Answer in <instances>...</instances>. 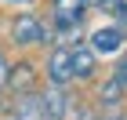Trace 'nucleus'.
<instances>
[{"label":"nucleus","mask_w":127,"mask_h":120,"mask_svg":"<svg viewBox=\"0 0 127 120\" xmlns=\"http://www.w3.org/2000/svg\"><path fill=\"white\" fill-rule=\"evenodd\" d=\"M11 40L22 44V47H33V44H51V29L36 15H18L11 22Z\"/></svg>","instance_id":"obj_1"},{"label":"nucleus","mask_w":127,"mask_h":120,"mask_svg":"<svg viewBox=\"0 0 127 120\" xmlns=\"http://www.w3.org/2000/svg\"><path fill=\"white\" fill-rule=\"evenodd\" d=\"M124 44H127V29L124 26H98V29L91 33V47H95V55H102V58L120 55Z\"/></svg>","instance_id":"obj_2"},{"label":"nucleus","mask_w":127,"mask_h":120,"mask_svg":"<svg viewBox=\"0 0 127 120\" xmlns=\"http://www.w3.org/2000/svg\"><path fill=\"white\" fill-rule=\"evenodd\" d=\"M84 15H87V0H55V4H51L55 29H62V33L76 29L80 22H84Z\"/></svg>","instance_id":"obj_3"},{"label":"nucleus","mask_w":127,"mask_h":120,"mask_svg":"<svg viewBox=\"0 0 127 120\" xmlns=\"http://www.w3.org/2000/svg\"><path fill=\"white\" fill-rule=\"evenodd\" d=\"M47 80L51 84H58L65 87L69 80H73V47H55L47 58Z\"/></svg>","instance_id":"obj_4"},{"label":"nucleus","mask_w":127,"mask_h":120,"mask_svg":"<svg viewBox=\"0 0 127 120\" xmlns=\"http://www.w3.org/2000/svg\"><path fill=\"white\" fill-rule=\"evenodd\" d=\"M98 69V55L91 44H73V80H91Z\"/></svg>","instance_id":"obj_5"},{"label":"nucleus","mask_w":127,"mask_h":120,"mask_svg":"<svg viewBox=\"0 0 127 120\" xmlns=\"http://www.w3.org/2000/svg\"><path fill=\"white\" fill-rule=\"evenodd\" d=\"M44 109H47V120H65L69 113V98H65V87H58V84H51L44 95Z\"/></svg>","instance_id":"obj_6"},{"label":"nucleus","mask_w":127,"mask_h":120,"mask_svg":"<svg viewBox=\"0 0 127 120\" xmlns=\"http://www.w3.org/2000/svg\"><path fill=\"white\" fill-rule=\"evenodd\" d=\"M15 120H47V109H44V98L40 95H22L18 109H15Z\"/></svg>","instance_id":"obj_7"},{"label":"nucleus","mask_w":127,"mask_h":120,"mask_svg":"<svg viewBox=\"0 0 127 120\" xmlns=\"http://www.w3.org/2000/svg\"><path fill=\"white\" fill-rule=\"evenodd\" d=\"M33 80H36V73H33V66H26V62H22V66H15V73L7 77V84H11L15 91H22V95H29Z\"/></svg>","instance_id":"obj_8"},{"label":"nucleus","mask_w":127,"mask_h":120,"mask_svg":"<svg viewBox=\"0 0 127 120\" xmlns=\"http://www.w3.org/2000/svg\"><path fill=\"white\" fill-rule=\"evenodd\" d=\"M120 95H124V84H120V80L113 77V80L105 84V87L98 91V102H102V106H116V102H120Z\"/></svg>","instance_id":"obj_9"},{"label":"nucleus","mask_w":127,"mask_h":120,"mask_svg":"<svg viewBox=\"0 0 127 120\" xmlns=\"http://www.w3.org/2000/svg\"><path fill=\"white\" fill-rule=\"evenodd\" d=\"M113 11H116V26L127 29V0H113Z\"/></svg>","instance_id":"obj_10"},{"label":"nucleus","mask_w":127,"mask_h":120,"mask_svg":"<svg viewBox=\"0 0 127 120\" xmlns=\"http://www.w3.org/2000/svg\"><path fill=\"white\" fill-rule=\"evenodd\" d=\"M7 77H11V66H7V58H4V51H0V87L7 84Z\"/></svg>","instance_id":"obj_11"},{"label":"nucleus","mask_w":127,"mask_h":120,"mask_svg":"<svg viewBox=\"0 0 127 120\" xmlns=\"http://www.w3.org/2000/svg\"><path fill=\"white\" fill-rule=\"evenodd\" d=\"M116 80H120V84H124V91H127V58H124V62H120V66H116Z\"/></svg>","instance_id":"obj_12"},{"label":"nucleus","mask_w":127,"mask_h":120,"mask_svg":"<svg viewBox=\"0 0 127 120\" xmlns=\"http://www.w3.org/2000/svg\"><path fill=\"white\" fill-rule=\"evenodd\" d=\"M105 4H113V0H87V7H105Z\"/></svg>","instance_id":"obj_13"},{"label":"nucleus","mask_w":127,"mask_h":120,"mask_svg":"<svg viewBox=\"0 0 127 120\" xmlns=\"http://www.w3.org/2000/svg\"><path fill=\"white\" fill-rule=\"evenodd\" d=\"M102 120H124V117H102Z\"/></svg>","instance_id":"obj_14"},{"label":"nucleus","mask_w":127,"mask_h":120,"mask_svg":"<svg viewBox=\"0 0 127 120\" xmlns=\"http://www.w3.org/2000/svg\"><path fill=\"white\" fill-rule=\"evenodd\" d=\"M11 4H26V0H11Z\"/></svg>","instance_id":"obj_15"}]
</instances>
